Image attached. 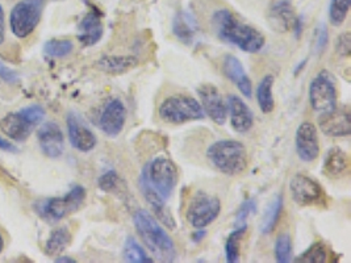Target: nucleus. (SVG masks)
<instances>
[{"mask_svg": "<svg viewBox=\"0 0 351 263\" xmlns=\"http://www.w3.org/2000/svg\"><path fill=\"white\" fill-rule=\"evenodd\" d=\"M212 23L213 29L223 41L236 45L242 51L258 53L265 47V36L256 28L241 23L228 10H219L213 15Z\"/></svg>", "mask_w": 351, "mask_h": 263, "instance_id": "obj_1", "label": "nucleus"}, {"mask_svg": "<svg viewBox=\"0 0 351 263\" xmlns=\"http://www.w3.org/2000/svg\"><path fill=\"white\" fill-rule=\"evenodd\" d=\"M133 223L145 247L158 262H176L178 257L176 244L153 214L138 210L133 214Z\"/></svg>", "mask_w": 351, "mask_h": 263, "instance_id": "obj_2", "label": "nucleus"}, {"mask_svg": "<svg viewBox=\"0 0 351 263\" xmlns=\"http://www.w3.org/2000/svg\"><path fill=\"white\" fill-rule=\"evenodd\" d=\"M207 157L221 174L229 177L240 175L247 167V151L240 141H217L208 149Z\"/></svg>", "mask_w": 351, "mask_h": 263, "instance_id": "obj_3", "label": "nucleus"}, {"mask_svg": "<svg viewBox=\"0 0 351 263\" xmlns=\"http://www.w3.org/2000/svg\"><path fill=\"white\" fill-rule=\"evenodd\" d=\"M86 200V190L82 186H74L66 195L49 197L34 204V211L49 223H57L64 217L77 212Z\"/></svg>", "mask_w": 351, "mask_h": 263, "instance_id": "obj_4", "label": "nucleus"}, {"mask_svg": "<svg viewBox=\"0 0 351 263\" xmlns=\"http://www.w3.org/2000/svg\"><path fill=\"white\" fill-rule=\"evenodd\" d=\"M147 184L165 200L173 195L178 184V168L173 161L158 157L146 164L141 173Z\"/></svg>", "mask_w": 351, "mask_h": 263, "instance_id": "obj_5", "label": "nucleus"}, {"mask_svg": "<svg viewBox=\"0 0 351 263\" xmlns=\"http://www.w3.org/2000/svg\"><path fill=\"white\" fill-rule=\"evenodd\" d=\"M158 112L160 120L167 124H186L206 117L202 104L197 100L182 95L163 100Z\"/></svg>", "mask_w": 351, "mask_h": 263, "instance_id": "obj_6", "label": "nucleus"}, {"mask_svg": "<svg viewBox=\"0 0 351 263\" xmlns=\"http://www.w3.org/2000/svg\"><path fill=\"white\" fill-rule=\"evenodd\" d=\"M45 0H20L10 15L11 31L19 37L25 38L34 32L41 21Z\"/></svg>", "mask_w": 351, "mask_h": 263, "instance_id": "obj_7", "label": "nucleus"}, {"mask_svg": "<svg viewBox=\"0 0 351 263\" xmlns=\"http://www.w3.org/2000/svg\"><path fill=\"white\" fill-rule=\"evenodd\" d=\"M309 103L319 115L329 114L337 107L335 78L328 70H322L309 84Z\"/></svg>", "mask_w": 351, "mask_h": 263, "instance_id": "obj_8", "label": "nucleus"}, {"mask_svg": "<svg viewBox=\"0 0 351 263\" xmlns=\"http://www.w3.org/2000/svg\"><path fill=\"white\" fill-rule=\"evenodd\" d=\"M221 212V201L206 192H196L189 204L186 218L192 228L202 229L210 225Z\"/></svg>", "mask_w": 351, "mask_h": 263, "instance_id": "obj_9", "label": "nucleus"}, {"mask_svg": "<svg viewBox=\"0 0 351 263\" xmlns=\"http://www.w3.org/2000/svg\"><path fill=\"white\" fill-rule=\"evenodd\" d=\"M293 201L300 207L325 205V192L317 181L305 174H296L289 183Z\"/></svg>", "mask_w": 351, "mask_h": 263, "instance_id": "obj_10", "label": "nucleus"}, {"mask_svg": "<svg viewBox=\"0 0 351 263\" xmlns=\"http://www.w3.org/2000/svg\"><path fill=\"white\" fill-rule=\"evenodd\" d=\"M197 94L204 114L209 116L217 125H223L228 116V104L220 91L213 84L206 83L197 88Z\"/></svg>", "mask_w": 351, "mask_h": 263, "instance_id": "obj_11", "label": "nucleus"}, {"mask_svg": "<svg viewBox=\"0 0 351 263\" xmlns=\"http://www.w3.org/2000/svg\"><path fill=\"white\" fill-rule=\"evenodd\" d=\"M295 142L298 155L304 162L311 164L319 158V132L315 124L309 121L302 123L296 131Z\"/></svg>", "mask_w": 351, "mask_h": 263, "instance_id": "obj_12", "label": "nucleus"}, {"mask_svg": "<svg viewBox=\"0 0 351 263\" xmlns=\"http://www.w3.org/2000/svg\"><path fill=\"white\" fill-rule=\"evenodd\" d=\"M127 121V108L124 103L120 99H112L110 100L99 120L100 129L104 132L110 137L119 136L125 125Z\"/></svg>", "mask_w": 351, "mask_h": 263, "instance_id": "obj_13", "label": "nucleus"}, {"mask_svg": "<svg viewBox=\"0 0 351 263\" xmlns=\"http://www.w3.org/2000/svg\"><path fill=\"white\" fill-rule=\"evenodd\" d=\"M319 129L330 137H345L351 133L350 108L346 105L335 107L329 114L319 115Z\"/></svg>", "mask_w": 351, "mask_h": 263, "instance_id": "obj_14", "label": "nucleus"}, {"mask_svg": "<svg viewBox=\"0 0 351 263\" xmlns=\"http://www.w3.org/2000/svg\"><path fill=\"white\" fill-rule=\"evenodd\" d=\"M67 132L73 148L82 153H88L95 149L97 144L95 134L82 121L80 116L74 112H70L67 116Z\"/></svg>", "mask_w": 351, "mask_h": 263, "instance_id": "obj_15", "label": "nucleus"}, {"mask_svg": "<svg viewBox=\"0 0 351 263\" xmlns=\"http://www.w3.org/2000/svg\"><path fill=\"white\" fill-rule=\"evenodd\" d=\"M37 138L43 153L49 158H60L64 153V133L56 123H44L38 131Z\"/></svg>", "mask_w": 351, "mask_h": 263, "instance_id": "obj_16", "label": "nucleus"}, {"mask_svg": "<svg viewBox=\"0 0 351 263\" xmlns=\"http://www.w3.org/2000/svg\"><path fill=\"white\" fill-rule=\"evenodd\" d=\"M140 190L144 195L146 203L152 207V211L154 216L160 220V223L169 228V229H176V223L173 217V214L170 212L166 201L163 197H160L149 184L145 181L144 177H140Z\"/></svg>", "mask_w": 351, "mask_h": 263, "instance_id": "obj_17", "label": "nucleus"}, {"mask_svg": "<svg viewBox=\"0 0 351 263\" xmlns=\"http://www.w3.org/2000/svg\"><path fill=\"white\" fill-rule=\"evenodd\" d=\"M103 31L104 29L100 12L95 7H91V10L80 20L78 25V38L82 45L94 47L100 41Z\"/></svg>", "mask_w": 351, "mask_h": 263, "instance_id": "obj_18", "label": "nucleus"}, {"mask_svg": "<svg viewBox=\"0 0 351 263\" xmlns=\"http://www.w3.org/2000/svg\"><path fill=\"white\" fill-rule=\"evenodd\" d=\"M228 111L230 114V123L237 133H246L253 128L254 116L249 105L237 95L228 98Z\"/></svg>", "mask_w": 351, "mask_h": 263, "instance_id": "obj_19", "label": "nucleus"}, {"mask_svg": "<svg viewBox=\"0 0 351 263\" xmlns=\"http://www.w3.org/2000/svg\"><path fill=\"white\" fill-rule=\"evenodd\" d=\"M223 71L225 77L237 86V88L245 95L246 98H252L253 95V84L250 78L247 77L243 65L241 64L240 60L234 55H226L223 58Z\"/></svg>", "mask_w": 351, "mask_h": 263, "instance_id": "obj_20", "label": "nucleus"}, {"mask_svg": "<svg viewBox=\"0 0 351 263\" xmlns=\"http://www.w3.org/2000/svg\"><path fill=\"white\" fill-rule=\"evenodd\" d=\"M33 129L34 125L21 115L20 111L7 114L0 120V131L17 142L25 141L31 136Z\"/></svg>", "mask_w": 351, "mask_h": 263, "instance_id": "obj_21", "label": "nucleus"}, {"mask_svg": "<svg viewBox=\"0 0 351 263\" xmlns=\"http://www.w3.org/2000/svg\"><path fill=\"white\" fill-rule=\"evenodd\" d=\"M269 18H270L272 28L280 32H287L288 29H292L299 20L295 15L293 7L289 0L276 1L270 10Z\"/></svg>", "mask_w": 351, "mask_h": 263, "instance_id": "obj_22", "label": "nucleus"}, {"mask_svg": "<svg viewBox=\"0 0 351 263\" xmlns=\"http://www.w3.org/2000/svg\"><path fill=\"white\" fill-rule=\"evenodd\" d=\"M173 31L176 33V37L184 42V44H192L196 40V36L199 32V25L196 18L192 16L187 11H180L173 23Z\"/></svg>", "mask_w": 351, "mask_h": 263, "instance_id": "obj_23", "label": "nucleus"}, {"mask_svg": "<svg viewBox=\"0 0 351 263\" xmlns=\"http://www.w3.org/2000/svg\"><path fill=\"white\" fill-rule=\"evenodd\" d=\"M348 168H349V157L346 155V153L341 149H330L324 161V167H322L324 174L328 178L338 179L342 175H345Z\"/></svg>", "mask_w": 351, "mask_h": 263, "instance_id": "obj_24", "label": "nucleus"}, {"mask_svg": "<svg viewBox=\"0 0 351 263\" xmlns=\"http://www.w3.org/2000/svg\"><path fill=\"white\" fill-rule=\"evenodd\" d=\"M73 240L71 231L66 227H61L53 230L49 236L48 241L45 244V253L49 257H58L62 254L67 247H70Z\"/></svg>", "mask_w": 351, "mask_h": 263, "instance_id": "obj_25", "label": "nucleus"}, {"mask_svg": "<svg viewBox=\"0 0 351 263\" xmlns=\"http://www.w3.org/2000/svg\"><path fill=\"white\" fill-rule=\"evenodd\" d=\"M272 86H274V77L266 75L256 87V101L263 114H271L275 108Z\"/></svg>", "mask_w": 351, "mask_h": 263, "instance_id": "obj_26", "label": "nucleus"}, {"mask_svg": "<svg viewBox=\"0 0 351 263\" xmlns=\"http://www.w3.org/2000/svg\"><path fill=\"white\" fill-rule=\"evenodd\" d=\"M283 210V197L282 195H276L272 199L270 205L266 208L262 223H261V231L263 234H270L275 229L279 216Z\"/></svg>", "mask_w": 351, "mask_h": 263, "instance_id": "obj_27", "label": "nucleus"}, {"mask_svg": "<svg viewBox=\"0 0 351 263\" xmlns=\"http://www.w3.org/2000/svg\"><path fill=\"white\" fill-rule=\"evenodd\" d=\"M137 65V60L133 57H104L99 61V67L111 74H121Z\"/></svg>", "mask_w": 351, "mask_h": 263, "instance_id": "obj_28", "label": "nucleus"}, {"mask_svg": "<svg viewBox=\"0 0 351 263\" xmlns=\"http://www.w3.org/2000/svg\"><path fill=\"white\" fill-rule=\"evenodd\" d=\"M247 225L237 227L233 230L225 242V257L229 263H237L240 261L241 241L246 233Z\"/></svg>", "mask_w": 351, "mask_h": 263, "instance_id": "obj_29", "label": "nucleus"}, {"mask_svg": "<svg viewBox=\"0 0 351 263\" xmlns=\"http://www.w3.org/2000/svg\"><path fill=\"white\" fill-rule=\"evenodd\" d=\"M123 258L125 262L130 263H152L153 260L146 254L144 247H141L136 238L128 237L124 249H123Z\"/></svg>", "mask_w": 351, "mask_h": 263, "instance_id": "obj_30", "label": "nucleus"}, {"mask_svg": "<svg viewBox=\"0 0 351 263\" xmlns=\"http://www.w3.org/2000/svg\"><path fill=\"white\" fill-rule=\"evenodd\" d=\"M74 49V44L67 38H51L44 45L45 54L51 58H64Z\"/></svg>", "mask_w": 351, "mask_h": 263, "instance_id": "obj_31", "label": "nucleus"}, {"mask_svg": "<svg viewBox=\"0 0 351 263\" xmlns=\"http://www.w3.org/2000/svg\"><path fill=\"white\" fill-rule=\"evenodd\" d=\"M351 0H332L329 5V21L335 27H341L346 20Z\"/></svg>", "mask_w": 351, "mask_h": 263, "instance_id": "obj_32", "label": "nucleus"}, {"mask_svg": "<svg viewBox=\"0 0 351 263\" xmlns=\"http://www.w3.org/2000/svg\"><path fill=\"white\" fill-rule=\"evenodd\" d=\"M275 258L276 262H291L292 258V244L288 234H280L275 242Z\"/></svg>", "mask_w": 351, "mask_h": 263, "instance_id": "obj_33", "label": "nucleus"}, {"mask_svg": "<svg viewBox=\"0 0 351 263\" xmlns=\"http://www.w3.org/2000/svg\"><path fill=\"white\" fill-rule=\"evenodd\" d=\"M328 250L322 244H315L309 247L305 253L299 257V262L306 263H324L328 262L329 260Z\"/></svg>", "mask_w": 351, "mask_h": 263, "instance_id": "obj_34", "label": "nucleus"}, {"mask_svg": "<svg viewBox=\"0 0 351 263\" xmlns=\"http://www.w3.org/2000/svg\"><path fill=\"white\" fill-rule=\"evenodd\" d=\"M97 184L106 192H116L120 188L121 181L116 171H107L99 178Z\"/></svg>", "mask_w": 351, "mask_h": 263, "instance_id": "obj_35", "label": "nucleus"}, {"mask_svg": "<svg viewBox=\"0 0 351 263\" xmlns=\"http://www.w3.org/2000/svg\"><path fill=\"white\" fill-rule=\"evenodd\" d=\"M256 203L254 199H247L241 204L240 210L236 216V227H243L247 225V218L256 212Z\"/></svg>", "mask_w": 351, "mask_h": 263, "instance_id": "obj_36", "label": "nucleus"}, {"mask_svg": "<svg viewBox=\"0 0 351 263\" xmlns=\"http://www.w3.org/2000/svg\"><path fill=\"white\" fill-rule=\"evenodd\" d=\"M20 114L24 116L34 127L41 124L44 121V118H45L44 108L37 105V104H33V105H29V107H25V108L20 110Z\"/></svg>", "mask_w": 351, "mask_h": 263, "instance_id": "obj_37", "label": "nucleus"}, {"mask_svg": "<svg viewBox=\"0 0 351 263\" xmlns=\"http://www.w3.org/2000/svg\"><path fill=\"white\" fill-rule=\"evenodd\" d=\"M315 49L317 53H322L329 41V34H328V28L325 24H319L316 29V36H315Z\"/></svg>", "mask_w": 351, "mask_h": 263, "instance_id": "obj_38", "label": "nucleus"}, {"mask_svg": "<svg viewBox=\"0 0 351 263\" xmlns=\"http://www.w3.org/2000/svg\"><path fill=\"white\" fill-rule=\"evenodd\" d=\"M335 50L337 53L341 55V57H349L351 51V36L350 33L345 32L343 34H341L337 40V44H335Z\"/></svg>", "mask_w": 351, "mask_h": 263, "instance_id": "obj_39", "label": "nucleus"}, {"mask_svg": "<svg viewBox=\"0 0 351 263\" xmlns=\"http://www.w3.org/2000/svg\"><path fill=\"white\" fill-rule=\"evenodd\" d=\"M0 78L5 83H16L19 81V75L16 74V71L11 70L10 67L1 64L0 62Z\"/></svg>", "mask_w": 351, "mask_h": 263, "instance_id": "obj_40", "label": "nucleus"}, {"mask_svg": "<svg viewBox=\"0 0 351 263\" xmlns=\"http://www.w3.org/2000/svg\"><path fill=\"white\" fill-rule=\"evenodd\" d=\"M0 150L10 151V153H17V151H19L15 145H12L10 141H7V140H4V138H1V137H0Z\"/></svg>", "mask_w": 351, "mask_h": 263, "instance_id": "obj_41", "label": "nucleus"}, {"mask_svg": "<svg viewBox=\"0 0 351 263\" xmlns=\"http://www.w3.org/2000/svg\"><path fill=\"white\" fill-rule=\"evenodd\" d=\"M5 38V24H4V10L0 4V45Z\"/></svg>", "mask_w": 351, "mask_h": 263, "instance_id": "obj_42", "label": "nucleus"}, {"mask_svg": "<svg viewBox=\"0 0 351 263\" xmlns=\"http://www.w3.org/2000/svg\"><path fill=\"white\" fill-rule=\"evenodd\" d=\"M206 236H207V231H206V230L203 229V228H202V229H197L192 234V241L197 244V242L203 241Z\"/></svg>", "mask_w": 351, "mask_h": 263, "instance_id": "obj_43", "label": "nucleus"}, {"mask_svg": "<svg viewBox=\"0 0 351 263\" xmlns=\"http://www.w3.org/2000/svg\"><path fill=\"white\" fill-rule=\"evenodd\" d=\"M56 262H75L74 260H71V258H69V257H64V258H57L56 260Z\"/></svg>", "mask_w": 351, "mask_h": 263, "instance_id": "obj_44", "label": "nucleus"}, {"mask_svg": "<svg viewBox=\"0 0 351 263\" xmlns=\"http://www.w3.org/2000/svg\"><path fill=\"white\" fill-rule=\"evenodd\" d=\"M3 247H4V241H3V237H1V233H0V254L3 251Z\"/></svg>", "mask_w": 351, "mask_h": 263, "instance_id": "obj_45", "label": "nucleus"}]
</instances>
